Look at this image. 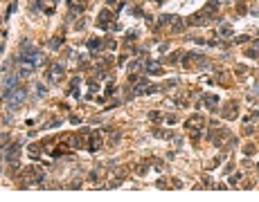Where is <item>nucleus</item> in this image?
Returning <instances> with one entry per match:
<instances>
[{
    "instance_id": "nucleus-1",
    "label": "nucleus",
    "mask_w": 259,
    "mask_h": 202,
    "mask_svg": "<svg viewBox=\"0 0 259 202\" xmlns=\"http://www.w3.org/2000/svg\"><path fill=\"white\" fill-rule=\"evenodd\" d=\"M25 97H27V90H25V88H16L11 95L5 99V101H7V106H9V110H16V108H18L20 103L25 101Z\"/></svg>"
},
{
    "instance_id": "nucleus-2",
    "label": "nucleus",
    "mask_w": 259,
    "mask_h": 202,
    "mask_svg": "<svg viewBox=\"0 0 259 202\" xmlns=\"http://www.w3.org/2000/svg\"><path fill=\"white\" fill-rule=\"evenodd\" d=\"M16 83H18V76L16 74H9V76H5V81H2V97H9L14 92V90L18 88V85H16Z\"/></svg>"
},
{
    "instance_id": "nucleus-3",
    "label": "nucleus",
    "mask_w": 259,
    "mask_h": 202,
    "mask_svg": "<svg viewBox=\"0 0 259 202\" xmlns=\"http://www.w3.org/2000/svg\"><path fill=\"white\" fill-rule=\"evenodd\" d=\"M52 74H54V76L63 74V65H54V68H52Z\"/></svg>"
}]
</instances>
